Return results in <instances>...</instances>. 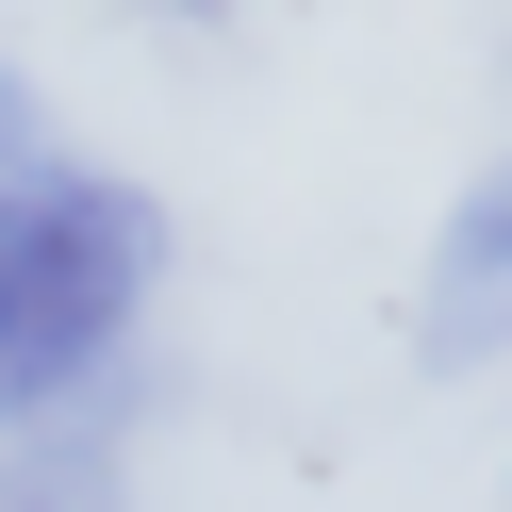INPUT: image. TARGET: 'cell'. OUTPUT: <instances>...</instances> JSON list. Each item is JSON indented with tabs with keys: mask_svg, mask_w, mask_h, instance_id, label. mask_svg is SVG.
<instances>
[{
	"mask_svg": "<svg viewBox=\"0 0 512 512\" xmlns=\"http://www.w3.org/2000/svg\"><path fill=\"white\" fill-rule=\"evenodd\" d=\"M149 265H166V199L100 166H34L0 182V430H50L116 380L149 314Z\"/></svg>",
	"mask_w": 512,
	"mask_h": 512,
	"instance_id": "obj_1",
	"label": "cell"
},
{
	"mask_svg": "<svg viewBox=\"0 0 512 512\" xmlns=\"http://www.w3.org/2000/svg\"><path fill=\"white\" fill-rule=\"evenodd\" d=\"M496 331H512V166H479L430 248V364H479Z\"/></svg>",
	"mask_w": 512,
	"mask_h": 512,
	"instance_id": "obj_2",
	"label": "cell"
},
{
	"mask_svg": "<svg viewBox=\"0 0 512 512\" xmlns=\"http://www.w3.org/2000/svg\"><path fill=\"white\" fill-rule=\"evenodd\" d=\"M34 166H50V133H34V83L0 67V182H34Z\"/></svg>",
	"mask_w": 512,
	"mask_h": 512,
	"instance_id": "obj_4",
	"label": "cell"
},
{
	"mask_svg": "<svg viewBox=\"0 0 512 512\" xmlns=\"http://www.w3.org/2000/svg\"><path fill=\"white\" fill-rule=\"evenodd\" d=\"M0 512H116V463L83 430H34L17 463H0Z\"/></svg>",
	"mask_w": 512,
	"mask_h": 512,
	"instance_id": "obj_3",
	"label": "cell"
}]
</instances>
